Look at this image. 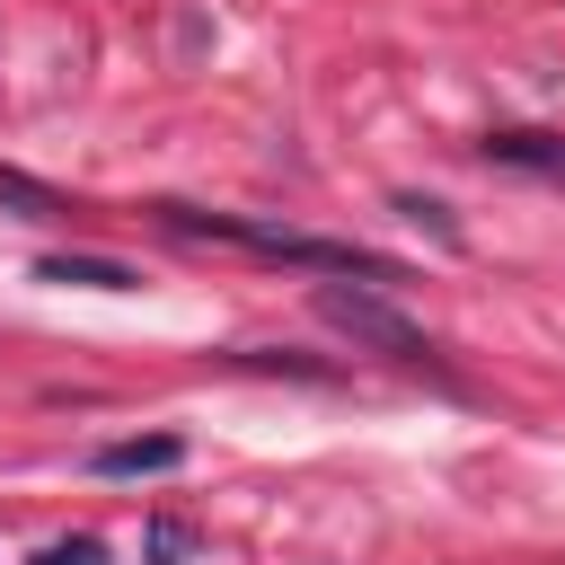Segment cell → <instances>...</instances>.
<instances>
[{"instance_id": "cell-4", "label": "cell", "mask_w": 565, "mask_h": 565, "mask_svg": "<svg viewBox=\"0 0 565 565\" xmlns=\"http://www.w3.org/2000/svg\"><path fill=\"white\" fill-rule=\"evenodd\" d=\"M486 159H503V168H547V177H565V141H556V132H494V141H486Z\"/></svg>"}, {"instance_id": "cell-6", "label": "cell", "mask_w": 565, "mask_h": 565, "mask_svg": "<svg viewBox=\"0 0 565 565\" xmlns=\"http://www.w3.org/2000/svg\"><path fill=\"white\" fill-rule=\"evenodd\" d=\"M177 547H185V530L177 521H150V565H177Z\"/></svg>"}, {"instance_id": "cell-5", "label": "cell", "mask_w": 565, "mask_h": 565, "mask_svg": "<svg viewBox=\"0 0 565 565\" xmlns=\"http://www.w3.org/2000/svg\"><path fill=\"white\" fill-rule=\"evenodd\" d=\"M0 203H9L18 221H62V212H71L53 185H35V177H18V168H0Z\"/></svg>"}, {"instance_id": "cell-3", "label": "cell", "mask_w": 565, "mask_h": 565, "mask_svg": "<svg viewBox=\"0 0 565 565\" xmlns=\"http://www.w3.org/2000/svg\"><path fill=\"white\" fill-rule=\"evenodd\" d=\"M35 282H79V291H132L141 274H132V265H115V256H44V265H35Z\"/></svg>"}, {"instance_id": "cell-1", "label": "cell", "mask_w": 565, "mask_h": 565, "mask_svg": "<svg viewBox=\"0 0 565 565\" xmlns=\"http://www.w3.org/2000/svg\"><path fill=\"white\" fill-rule=\"evenodd\" d=\"M318 318L335 327V335H353L362 353H380V362H406V371H441V353H433V335L415 327V318H397L371 282H318Z\"/></svg>"}, {"instance_id": "cell-2", "label": "cell", "mask_w": 565, "mask_h": 565, "mask_svg": "<svg viewBox=\"0 0 565 565\" xmlns=\"http://www.w3.org/2000/svg\"><path fill=\"white\" fill-rule=\"evenodd\" d=\"M177 459H185L177 433H141V441H106L97 450V477H168Z\"/></svg>"}]
</instances>
